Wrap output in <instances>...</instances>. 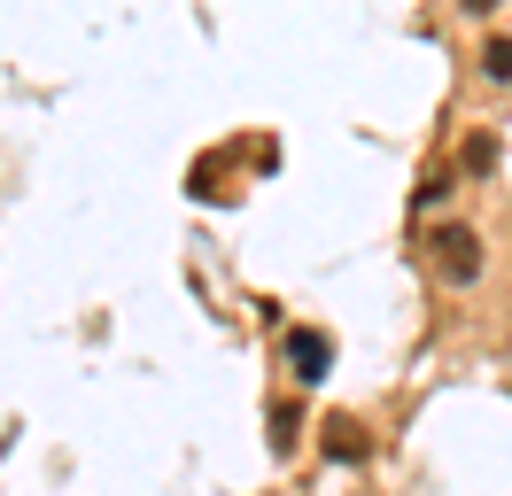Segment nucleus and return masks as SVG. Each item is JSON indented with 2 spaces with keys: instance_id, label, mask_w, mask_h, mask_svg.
Wrapping results in <instances>:
<instances>
[{
  "instance_id": "1",
  "label": "nucleus",
  "mask_w": 512,
  "mask_h": 496,
  "mask_svg": "<svg viewBox=\"0 0 512 496\" xmlns=\"http://www.w3.org/2000/svg\"><path fill=\"white\" fill-rule=\"evenodd\" d=\"M435 272H443L450 287H474V279H481V233L443 225V233H435Z\"/></svg>"
},
{
  "instance_id": "2",
  "label": "nucleus",
  "mask_w": 512,
  "mask_h": 496,
  "mask_svg": "<svg viewBox=\"0 0 512 496\" xmlns=\"http://www.w3.org/2000/svg\"><path fill=\"white\" fill-rule=\"evenodd\" d=\"M288 365H295V380H319V372L334 365V341L311 334V326H295V334H288Z\"/></svg>"
},
{
  "instance_id": "3",
  "label": "nucleus",
  "mask_w": 512,
  "mask_h": 496,
  "mask_svg": "<svg viewBox=\"0 0 512 496\" xmlns=\"http://www.w3.org/2000/svg\"><path fill=\"white\" fill-rule=\"evenodd\" d=\"M326 450H334L342 465H357L365 458V427H357V419H334V427H326Z\"/></svg>"
},
{
  "instance_id": "4",
  "label": "nucleus",
  "mask_w": 512,
  "mask_h": 496,
  "mask_svg": "<svg viewBox=\"0 0 512 496\" xmlns=\"http://www.w3.org/2000/svg\"><path fill=\"white\" fill-rule=\"evenodd\" d=\"M481 78H489V86H512V39H489V47H481Z\"/></svg>"
},
{
  "instance_id": "5",
  "label": "nucleus",
  "mask_w": 512,
  "mask_h": 496,
  "mask_svg": "<svg viewBox=\"0 0 512 496\" xmlns=\"http://www.w3.org/2000/svg\"><path fill=\"white\" fill-rule=\"evenodd\" d=\"M458 8H466V16H497V0H458Z\"/></svg>"
}]
</instances>
